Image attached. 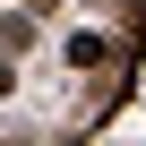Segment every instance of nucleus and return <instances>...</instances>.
Wrapping results in <instances>:
<instances>
[{
	"label": "nucleus",
	"mask_w": 146,
	"mask_h": 146,
	"mask_svg": "<svg viewBox=\"0 0 146 146\" xmlns=\"http://www.w3.org/2000/svg\"><path fill=\"white\" fill-rule=\"evenodd\" d=\"M129 60V43H120V26H69L60 35V69H69V78H95V69H120Z\"/></svg>",
	"instance_id": "obj_1"
},
{
	"label": "nucleus",
	"mask_w": 146,
	"mask_h": 146,
	"mask_svg": "<svg viewBox=\"0 0 146 146\" xmlns=\"http://www.w3.org/2000/svg\"><path fill=\"white\" fill-rule=\"evenodd\" d=\"M35 52V17L26 9H0V60H26Z\"/></svg>",
	"instance_id": "obj_2"
}]
</instances>
